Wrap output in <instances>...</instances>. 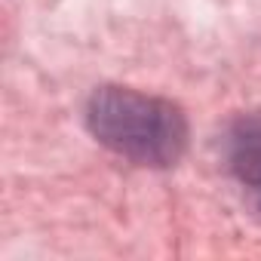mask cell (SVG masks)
Masks as SVG:
<instances>
[{"label":"cell","instance_id":"obj_1","mask_svg":"<svg viewBox=\"0 0 261 261\" xmlns=\"http://www.w3.org/2000/svg\"><path fill=\"white\" fill-rule=\"evenodd\" d=\"M86 126L108 151L154 169L175 166L191 136L175 101L129 86H98L86 101Z\"/></svg>","mask_w":261,"mask_h":261},{"label":"cell","instance_id":"obj_2","mask_svg":"<svg viewBox=\"0 0 261 261\" xmlns=\"http://www.w3.org/2000/svg\"><path fill=\"white\" fill-rule=\"evenodd\" d=\"M224 157L233 178L261 203V114L240 117L224 139Z\"/></svg>","mask_w":261,"mask_h":261}]
</instances>
